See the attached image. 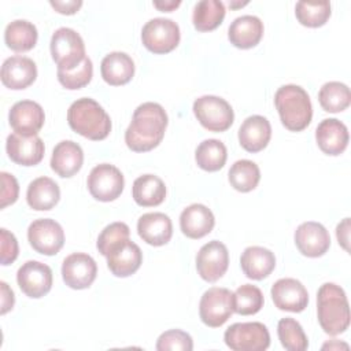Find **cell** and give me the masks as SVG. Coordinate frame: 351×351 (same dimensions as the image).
<instances>
[{"instance_id":"cell-1","label":"cell","mask_w":351,"mask_h":351,"mask_svg":"<svg viewBox=\"0 0 351 351\" xmlns=\"http://www.w3.org/2000/svg\"><path fill=\"white\" fill-rule=\"evenodd\" d=\"M167 126L165 108L154 101L140 104L125 132V143L134 152H147L159 145Z\"/></svg>"},{"instance_id":"cell-2","label":"cell","mask_w":351,"mask_h":351,"mask_svg":"<svg viewBox=\"0 0 351 351\" xmlns=\"http://www.w3.org/2000/svg\"><path fill=\"white\" fill-rule=\"evenodd\" d=\"M318 322L325 333L337 336L350 326V306L346 292L335 282H325L317 293Z\"/></svg>"},{"instance_id":"cell-3","label":"cell","mask_w":351,"mask_h":351,"mask_svg":"<svg viewBox=\"0 0 351 351\" xmlns=\"http://www.w3.org/2000/svg\"><path fill=\"white\" fill-rule=\"evenodd\" d=\"M69 126L89 140H103L111 132V119L104 108L90 97H81L67 110Z\"/></svg>"},{"instance_id":"cell-4","label":"cell","mask_w":351,"mask_h":351,"mask_svg":"<svg viewBox=\"0 0 351 351\" xmlns=\"http://www.w3.org/2000/svg\"><path fill=\"white\" fill-rule=\"evenodd\" d=\"M274 104L282 125L292 132L306 129L313 118V106L308 93L299 85L288 84L277 89Z\"/></svg>"},{"instance_id":"cell-5","label":"cell","mask_w":351,"mask_h":351,"mask_svg":"<svg viewBox=\"0 0 351 351\" xmlns=\"http://www.w3.org/2000/svg\"><path fill=\"white\" fill-rule=\"evenodd\" d=\"M51 55L58 70H73L86 58L82 37L70 27L56 29L51 37Z\"/></svg>"},{"instance_id":"cell-6","label":"cell","mask_w":351,"mask_h":351,"mask_svg":"<svg viewBox=\"0 0 351 351\" xmlns=\"http://www.w3.org/2000/svg\"><path fill=\"white\" fill-rule=\"evenodd\" d=\"M193 114L203 128L211 132L228 130L234 119L232 106L222 97L204 95L193 101Z\"/></svg>"},{"instance_id":"cell-7","label":"cell","mask_w":351,"mask_h":351,"mask_svg":"<svg viewBox=\"0 0 351 351\" xmlns=\"http://www.w3.org/2000/svg\"><path fill=\"white\" fill-rule=\"evenodd\" d=\"M225 344L233 351H263L270 346V335L262 322H236L223 335Z\"/></svg>"},{"instance_id":"cell-8","label":"cell","mask_w":351,"mask_h":351,"mask_svg":"<svg viewBox=\"0 0 351 351\" xmlns=\"http://www.w3.org/2000/svg\"><path fill=\"white\" fill-rule=\"evenodd\" d=\"M141 41L154 53H167L180 43V27L170 18H152L143 26Z\"/></svg>"},{"instance_id":"cell-9","label":"cell","mask_w":351,"mask_h":351,"mask_svg":"<svg viewBox=\"0 0 351 351\" xmlns=\"http://www.w3.org/2000/svg\"><path fill=\"white\" fill-rule=\"evenodd\" d=\"M89 193L100 202L115 200L123 191L125 180L118 167L110 163L95 166L88 176Z\"/></svg>"},{"instance_id":"cell-10","label":"cell","mask_w":351,"mask_h":351,"mask_svg":"<svg viewBox=\"0 0 351 351\" xmlns=\"http://www.w3.org/2000/svg\"><path fill=\"white\" fill-rule=\"evenodd\" d=\"M232 314V292L228 288L213 287L203 293L199 303V315L204 325L219 328Z\"/></svg>"},{"instance_id":"cell-11","label":"cell","mask_w":351,"mask_h":351,"mask_svg":"<svg viewBox=\"0 0 351 351\" xmlns=\"http://www.w3.org/2000/svg\"><path fill=\"white\" fill-rule=\"evenodd\" d=\"M27 239L34 251L49 256L62 250L64 244V232L60 223L55 219L40 218L29 225Z\"/></svg>"},{"instance_id":"cell-12","label":"cell","mask_w":351,"mask_h":351,"mask_svg":"<svg viewBox=\"0 0 351 351\" xmlns=\"http://www.w3.org/2000/svg\"><path fill=\"white\" fill-rule=\"evenodd\" d=\"M229 252L223 243L211 240L206 243L196 255V269L199 276L208 281L215 282L228 270Z\"/></svg>"},{"instance_id":"cell-13","label":"cell","mask_w":351,"mask_h":351,"mask_svg":"<svg viewBox=\"0 0 351 351\" xmlns=\"http://www.w3.org/2000/svg\"><path fill=\"white\" fill-rule=\"evenodd\" d=\"M16 281L26 296L38 299L51 291L52 270L43 262L27 261L18 269Z\"/></svg>"},{"instance_id":"cell-14","label":"cell","mask_w":351,"mask_h":351,"mask_svg":"<svg viewBox=\"0 0 351 351\" xmlns=\"http://www.w3.org/2000/svg\"><path fill=\"white\" fill-rule=\"evenodd\" d=\"M97 274L95 259L84 252H74L64 258L62 263V277L67 287L85 289L92 285Z\"/></svg>"},{"instance_id":"cell-15","label":"cell","mask_w":351,"mask_h":351,"mask_svg":"<svg viewBox=\"0 0 351 351\" xmlns=\"http://www.w3.org/2000/svg\"><path fill=\"white\" fill-rule=\"evenodd\" d=\"M106 258L107 266L114 276L129 277L141 266L143 252L136 243L123 239L108 248Z\"/></svg>"},{"instance_id":"cell-16","label":"cell","mask_w":351,"mask_h":351,"mask_svg":"<svg viewBox=\"0 0 351 351\" xmlns=\"http://www.w3.org/2000/svg\"><path fill=\"white\" fill-rule=\"evenodd\" d=\"M274 306L284 311L300 313L308 304V293L304 285L296 278H280L271 287Z\"/></svg>"},{"instance_id":"cell-17","label":"cell","mask_w":351,"mask_h":351,"mask_svg":"<svg viewBox=\"0 0 351 351\" xmlns=\"http://www.w3.org/2000/svg\"><path fill=\"white\" fill-rule=\"evenodd\" d=\"M8 121L15 133L22 136H36L44 125L45 114L38 103L33 100H21L11 107Z\"/></svg>"},{"instance_id":"cell-18","label":"cell","mask_w":351,"mask_h":351,"mask_svg":"<svg viewBox=\"0 0 351 351\" xmlns=\"http://www.w3.org/2000/svg\"><path fill=\"white\" fill-rule=\"evenodd\" d=\"M295 244L304 256L318 258L329 250L330 236L322 223L307 221L296 228Z\"/></svg>"},{"instance_id":"cell-19","label":"cell","mask_w":351,"mask_h":351,"mask_svg":"<svg viewBox=\"0 0 351 351\" xmlns=\"http://www.w3.org/2000/svg\"><path fill=\"white\" fill-rule=\"evenodd\" d=\"M5 149L12 162L22 166H34L41 162L45 147L37 134L22 136L12 133L7 137Z\"/></svg>"},{"instance_id":"cell-20","label":"cell","mask_w":351,"mask_h":351,"mask_svg":"<svg viewBox=\"0 0 351 351\" xmlns=\"http://www.w3.org/2000/svg\"><path fill=\"white\" fill-rule=\"evenodd\" d=\"M0 77L4 86L15 90L25 89L36 81L37 66L30 58L15 55L3 62Z\"/></svg>"},{"instance_id":"cell-21","label":"cell","mask_w":351,"mask_h":351,"mask_svg":"<svg viewBox=\"0 0 351 351\" xmlns=\"http://www.w3.org/2000/svg\"><path fill=\"white\" fill-rule=\"evenodd\" d=\"M348 138L347 126L336 118L321 121L315 129L317 144L328 155H340L347 148Z\"/></svg>"},{"instance_id":"cell-22","label":"cell","mask_w":351,"mask_h":351,"mask_svg":"<svg viewBox=\"0 0 351 351\" xmlns=\"http://www.w3.org/2000/svg\"><path fill=\"white\" fill-rule=\"evenodd\" d=\"M137 232L147 244L159 247L170 241L173 223L169 215L163 213H147L138 218Z\"/></svg>"},{"instance_id":"cell-23","label":"cell","mask_w":351,"mask_h":351,"mask_svg":"<svg viewBox=\"0 0 351 351\" xmlns=\"http://www.w3.org/2000/svg\"><path fill=\"white\" fill-rule=\"evenodd\" d=\"M271 126L262 115H251L239 128L240 145L248 152L262 151L270 141Z\"/></svg>"},{"instance_id":"cell-24","label":"cell","mask_w":351,"mask_h":351,"mask_svg":"<svg viewBox=\"0 0 351 351\" xmlns=\"http://www.w3.org/2000/svg\"><path fill=\"white\" fill-rule=\"evenodd\" d=\"M215 223L211 210L200 203H193L182 210L180 226L182 233L189 239H202L208 234Z\"/></svg>"},{"instance_id":"cell-25","label":"cell","mask_w":351,"mask_h":351,"mask_svg":"<svg viewBox=\"0 0 351 351\" xmlns=\"http://www.w3.org/2000/svg\"><path fill=\"white\" fill-rule=\"evenodd\" d=\"M84 163L82 148L71 141L63 140L58 143L52 151L51 169L60 177H73L80 171Z\"/></svg>"},{"instance_id":"cell-26","label":"cell","mask_w":351,"mask_h":351,"mask_svg":"<svg viewBox=\"0 0 351 351\" xmlns=\"http://www.w3.org/2000/svg\"><path fill=\"white\" fill-rule=\"evenodd\" d=\"M263 36V23L255 15L237 16L228 29L229 41L241 49L255 47Z\"/></svg>"},{"instance_id":"cell-27","label":"cell","mask_w":351,"mask_h":351,"mask_svg":"<svg viewBox=\"0 0 351 351\" xmlns=\"http://www.w3.org/2000/svg\"><path fill=\"white\" fill-rule=\"evenodd\" d=\"M240 265L244 274L251 280H263L276 267L274 254L259 245L247 247L240 258Z\"/></svg>"},{"instance_id":"cell-28","label":"cell","mask_w":351,"mask_h":351,"mask_svg":"<svg viewBox=\"0 0 351 351\" xmlns=\"http://www.w3.org/2000/svg\"><path fill=\"white\" fill-rule=\"evenodd\" d=\"M100 73L107 84L114 86L123 85L128 84L134 74V62L128 53L114 51L103 58Z\"/></svg>"},{"instance_id":"cell-29","label":"cell","mask_w":351,"mask_h":351,"mask_svg":"<svg viewBox=\"0 0 351 351\" xmlns=\"http://www.w3.org/2000/svg\"><path fill=\"white\" fill-rule=\"evenodd\" d=\"M60 197L58 184L49 177H38L33 180L26 192L27 204L37 211H47L56 206Z\"/></svg>"},{"instance_id":"cell-30","label":"cell","mask_w":351,"mask_h":351,"mask_svg":"<svg viewBox=\"0 0 351 351\" xmlns=\"http://www.w3.org/2000/svg\"><path fill=\"white\" fill-rule=\"evenodd\" d=\"M132 195L141 207L158 206L166 197V185L155 174H143L134 180Z\"/></svg>"},{"instance_id":"cell-31","label":"cell","mask_w":351,"mask_h":351,"mask_svg":"<svg viewBox=\"0 0 351 351\" xmlns=\"http://www.w3.org/2000/svg\"><path fill=\"white\" fill-rule=\"evenodd\" d=\"M37 29L26 19H15L5 26L4 41L15 52L30 51L37 43Z\"/></svg>"},{"instance_id":"cell-32","label":"cell","mask_w":351,"mask_h":351,"mask_svg":"<svg viewBox=\"0 0 351 351\" xmlns=\"http://www.w3.org/2000/svg\"><path fill=\"white\" fill-rule=\"evenodd\" d=\"M225 5L219 0H200L193 7L192 21L199 32H210L218 27L225 18Z\"/></svg>"},{"instance_id":"cell-33","label":"cell","mask_w":351,"mask_h":351,"mask_svg":"<svg viewBox=\"0 0 351 351\" xmlns=\"http://www.w3.org/2000/svg\"><path fill=\"white\" fill-rule=\"evenodd\" d=\"M228 158L226 147L217 138H208L202 141L195 152L196 163L206 171H217L223 167Z\"/></svg>"},{"instance_id":"cell-34","label":"cell","mask_w":351,"mask_h":351,"mask_svg":"<svg viewBox=\"0 0 351 351\" xmlns=\"http://www.w3.org/2000/svg\"><path fill=\"white\" fill-rule=\"evenodd\" d=\"M228 178L230 185L239 192H250L256 188L261 180V171L255 162L248 159L236 160L229 169Z\"/></svg>"},{"instance_id":"cell-35","label":"cell","mask_w":351,"mask_h":351,"mask_svg":"<svg viewBox=\"0 0 351 351\" xmlns=\"http://www.w3.org/2000/svg\"><path fill=\"white\" fill-rule=\"evenodd\" d=\"M318 100L321 107L328 112H340L351 103V93L346 84L339 81L325 82L319 92Z\"/></svg>"},{"instance_id":"cell-36","label":"cell","mask_w":351,"mask_h":351,"mask_svg":"<svg viewBox=\"0 0 351 351\" xmlns=\"http://www.w3.org/2000/svg\"><path fill=\"white\" fill-rule=\"evenodd\" d=\"M263 302L262 291L251 284H244L232 293L233 313L240 315L256 314L263 307Z\"/></svg>"},{"instance_id":"cell-37","label":"cell","mask_w":351,"mask_h":351,"mask_svg":"<svg viewBox=\"0 0 351 351\" xmlns=\"http://www.w3.org/2000/svg\"><path fill=\"white\" fill-rule=\"evenodd\" d=\"M277 335L285 350L304 351L308 347V340L302 325L291 317H285L278 321Z\"/></svg>"},{"instance_id":"cell-38","label":"cell","mask_w":351,"mask_h":351,"mask_svg":"<svg viewBox=\"0 0 351 351\" xmlns=\"http://www.w3.org/2000/svg\"><path fill=\"white\" fill-rule=\"evenodd\" d=\"M298 21L307 27H318L325 25L330 16V3L322 1H298L295 5Z\"/></svg>"},{"instance_id":"cell-39","label":"cell","mask_w":351,"mask_h":351,"mask_svg":"<svg viewBox=\"0 0 351 351\" xmlns=\"http://www.w3.org/2000/svg\"><path fill=\"white\" fill-rule=\"evenodd\" d=\"M93 75L92 60L86 56L77 67L73 70H58V80L66 89H80L88 85Z\"/></svg>"},{"instance_id":"cell-40","label":"cell","mask_w":351,"mask_h":351,"mask_svg":"<svg viewBox=\"0 0 351 351\" xmlns=\"http://www.w3.org/2000/svg\"><path fill=\"white\" fill-rule=\"evenodd\" d=\"M193 341L189 333L181 329H170L163 332L156 341V350L159 351H191Z\"/></svg>"},{"instance_id":"cell-41","label":"cell","mask_w":351,"mask_h":351,"mask_svg":"<svg viewBox=\"0 0 351 351\" xmlns=\"http://www.w3.org/2000/svg\"><path fill=\"white\" fill-rule=\"evenodd\" d=\"M129 236H130V229L125 222H112L101 230V233L97 237L96 247L99 252L106 256L111 245H114L115 243L123 239H129Z\"/></svg>"},{"instance_id":"cell-42","label":"cell","mask_w":351,"mask_h":351,"mask_svg":"<svg viewBox=\"0 0 351 351\" xmlns=\"http://www.w3.org/2000/svg\"><path fill=\"white\" fill-rule=\"evenodd\" d=\"M0 178H1V195H0V207L4 208L8 204H12L16 202L18 195H19V185L16 178L7 173V171H1L0 173Z\"/></svg>"},{"instance_id":"cell-43","label":"cell","mask_w":351,"mask_h":351,"mask_svg":"<svg viewBox=\"0 0 351 351\" xmlns=\"http://www.w3.org/2000/svg\"><path fill=\"white\" fill-rule=\"evenodd\" d=\"M0 250H1L0 261H1V265L4 266L12 263L16 259L19 252L18 241L15 236L4 228L0 229Z\"/></svg>"},{"instance_id":"cell-44","label":"cell","mask_w":351,"mask_h":351,"mask_svg":"<svg viewBox=\"0 0 351 351\" xmlns=\"http://www.w3.org/2000/svg\"><path fill=\"white\" fill-rule=\"evenodd\" d=\"M49 4L60 14L71 15L80 10L82 5L81 0H69V1H60V0H51Z\"/></svg>"},{"instance_id":"cell-45","label":"cell","mask_w":351,"mask_h":351,"mask_svg":"<svg viewBox=\"0 0 351 351\" xmlns=\"http://www.w3.org/2000/svg\"><path fill=\"white\" fill-rule=\"evenodd\" d=\"M0 287H1V314H5L14 307L15 298H14L12 289L8 287L7 282L1 281Z\"/></svg>"},{"instance_id":"cell-46","label":"cell","mask_w":351,"mask_h":351,"mask_svg":"<svg viewBox=\"0 0 351 351\" xmlns=\"http://www.w3.org/2000/svg\"><path fill=\"white\" fill-rule=\"evenodd\" d=\"M348 234H350V218H344L336 228V236H337V240H339V244L346 250V251H350V247H348Z\"/></svg>"},{"instance_id":"cell-47","label":"cell","mask_w":351,"mask_h":351,"mask_svg":"<svg viewBox=\"0 0 351 351\" xmlns=\"http://www.w3.org/2000/svg\"><path fill=\"white\" fill-rule=\"evenodd\" d=\"M181 4L180 0L174 1V0H167V1H154V5L162 11H171L174 8H177Z\"/></svg>"},{"instance_id":"cell-48","label":"cell","mask_w":351,"mask_h":351,"mask_svg":"<svg viewBox=\"0 0 351 351\" xmlns=\"http://www.w3.org/2000/svg\"><path fill=\"white\" fill-rule=\"evenodd\" d=\"M333 347H336V348H339V347H344V348H348V346L346 344V343H336V344H333V343H326V344H324L322 346V348H333Z\"/></svg>"}]
</instances>
